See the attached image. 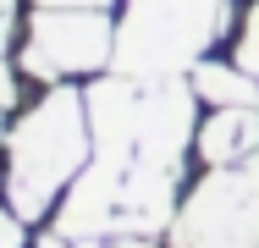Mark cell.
<instances>
[{"label":"cell","instance_id":"cell-1","mask_svg":"<svg viewBox=\"0 0 259 248\" xmlns=\"http://www.w3.org/2000/svg\"><path fill=\"white\" fill-rule=\"evenodd\" d=\"M11 171H6V204L22 221H45L55 198L77 182L94 149V121H89V94L72 83H50L33 110H17L11 133Z\"/></svg>","mask_w":259,"mask_h":248},{"label":"cell","instance_id":"cell-2","mask_svg":"<svg viewBox=\"0 0 259 248\" xmlns=\"http://www.w3.org/2000/svg\"><path fill=\"white\" fill-rule=\"evenodd\" d=\"M232 0H127L110 66L127 77H182L226 33Z\"/></svg>","mask_w":259,"mask_h":248},{"label":"cell","instance_id":"cell-3","mask_svg":"<svg viewBox=\"0 0 259 248\" xmlns=\"http://www.w3.org/2000/svg\"><path fill=\"white\" fill-rule=\"evenodd\" d=\"M110 55H116V28L100 6H33L11 66H22V77H33L39 89H50L100 72Z\"/></svg>","mask_w":259,"mask_h":248},{"label":"cell","instance_id":"cell-4","mask_svg":"<svg viewBox=\"0 0 259 248\" xmlns=\"http://www.w3.org/2000/svg\"><path fill=\"white\" fill-rule=\"evenodd\" d=\"M171 248H259V160L209 166V177L182 198Z\"/></svg>","mask_w":259,"mask_h":248},{"label":"cell","instance_id":"cell-5","mask_svg":"<svg viewBox=\"0 0 259 248\" xmlns=\"http://www.w3.org/2000/svg\"><path fill=\"white\" fill-rule=\"evenodd\" d=\"M199 160L204 166L259 160V105H215V116L199 127Z\"/></svg>","mask_w":259,"mask_h":248},{"label":"cell","instance_id":"cell-6","mask_svg":"<svg viewBox=\"0 0 259 248\" xmlns=\"http://www.w3.org/2000/svg\"><path fill=\"white\" fill-rule=\"evenodd\" d=\"M193 89H199V99H209V105H259V83H254V72H243L237 61L226 66V61H199L193 72Z\"/></svg>","mask_w":259,"mask_h":248},{"label":"cell","instance_id":"cell-7","mask_svg":"<svg viewBox=\"0 0 259 248\" xmlns=\"http://www.w3.org/2000/svg\"><path fill=\"white\" fill-rule=\"evenodd\" d=\"M243 72H254L259 77V0H248V11H243V28H237V55H232Z\"/></svg>","mask_w":259,"mask_h":248},{"label":"cell","instance_id":"cell-8","mask_svg":"<svg viewBox=\"0 0 259 248\" xmlns=\"http://www.w3.org/2000/svg\"><path fill=\"white\" fill-rule=\"evenodd\" d=\"M22 226H28V221L6 204V215H0V248H22Z\"/></svg>","mask_w":259,"mask_h":248},{"label":"cell","instance_id":"cell-9","mask_svg":"<svg viewBox=\"0 0 259 248\" xmlns=\"http://www.w3.org/2000/svg\"><path fill=\"white\" fill-rule=\"evenodd\" d=\"M94 248H155V237H144V232H110V237L94 243Z\"/></svg>","mask_w":259,"mask_h":248},{"label":"cell","instance_id":"cell-10","mask_svg":"<svg viewBox=\"0 0 259 248\" xmlns=\"http://www.w3.org/2000/svg\"><path fill=\"white\" fill-rule=\"evenodd\" d=\"M33 6H100V11H105L110 0H33Z\"/></svg>","mask_w":259,"mask_h":248}]
</instances>
